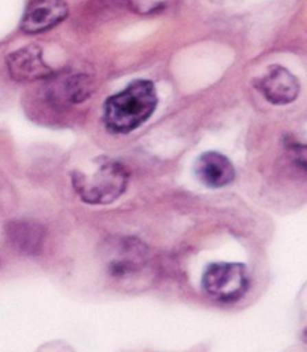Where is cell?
<instances>
[{"mask_svg": "<svg viewBox=\"0 0 307 352\" xmlns=\"http://www.w3.org/2000/svg\"><path fill=\"white\" fill-rule=\"evenodd\" d=\"M157 96L153 82L138 80L104 105V122L115 133H128L139 128L155 111Z\"/></svg>", "mask_w": 307, "mask_h": 352, "instance_id": "6da1fadb", "label": "cell"}, {"mask_svg": "<svg viewBox=\"0 0 307 352\" xmlns=\"http://www.w3.org/2000/svg\"><path fill=\"white\" fill-rule=\"evenodd\" d=\"M73 188L89 204H110L128 186V171L113 159L102 157L93 162V170L73 174Z\"/></svg>", "mask_w": 307, "mask_h": 352, "instance_id": "7a4b0ae2", "label": "cell"}, {"mask_svg": "<svg viewBox=\"0 0 307 352\" xmlns=\"http://www.w3.org/2000/svg\"><path fill=\"white\" fill-rule=\"evenodd\" d=\"M249 288V276L243 264L218 263L203 274V289L207 296L222 303H234Z\"/></svg>", "mask_w": 307, "mask_h": 352, "instance_id": "3957f363", "label": "cell"}, {"mask_svg": "<svg viewBox=\"0 0 307 352\" xmlns=\"http://www.w3.org/2000/svg\"><path fill=\"white\" fill-rule=\"evenodd\" d=\"M68 15V6L63 0H32L24 12L21 29L26 33L49 30Z\"/></svg>", "mask_w": 307, "mask_h": 352, "instance_id": "277c9868", "label": "cell"}, {"mask_svg": "<svg viewBox=\"0 0 307 352\" xmlns=\"http://www.w3.org/2000/svg\"><path fill=\"white\" fill-rule=\"evenodd\" d=\"M8 69L16 81L45 80L53 75V71L44 62L43 52L36 45L20 48L8 56Z\"/></svg>", "mask_w": 307, "mask_h": 352, "instance_id": "5b68a950", "label": "cell"}, {"mask_svg": "<svg viewBox=\"0 0 307 352\" xmlns=\"http://www.w3.org/2000/svg\"><path fill=\"white\" fill-rule=\"evenodd\" d=\"M258 87L265 99L276 105L291 104L293 100L297 99L298 91H300L298 80L282 66L270 68L269 72L261 78Z\"/></svg>", "mask_w": 307, "mask_h": 352, "instance_id": "8992f818", "label": "cell"}, {"mask_svg": "<svg viewBox=\"0 0 307 352\" xmlns=\"http://www.w3.org/2000/svg\"><path fill=\"white\" fill-rule=\"evenodd\" d=\"M198 180L207 188H223L236 179V170L229 159L218 152H207L195 162Z\"/></svg>", "mask_w": 307, "mask_h": 352, "instance_id": "52a82bcc", "label": "cell"}]
</instances>
